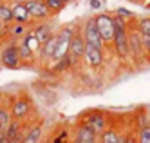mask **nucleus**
I'll return each instance as SVG.
<instances>
[{"mask_svg": "<svg viewBox=\"0 0 150 143\" xmlns=\"http://www.w3.org/2000/svg\"><path fill=\"white\" fill-rule=\"evenodd\" d=\"M9 111H11L13 120H18V122H29L31 114L35 111L33 100L29 98V94L25 92H18L13 98H9Z\"/></svg>", "mask_w": 150, "mask_h": 143, "instance_id": "obj_3", "label": "nucleus"}, {"mask_svg": "<svg viewBox=\"0 0 150 143\" xmlns=\"http://www.w3.org/2000/svg\"><path fill=\"white\" fill-rule=\"evenodd\" d=\"M2 40H4V42L7 40V26L4 24L2 20H0V42H2Z\"/></svg>", "mask_w": 150, "mask_h": 143, "instance_id": "obj_24", "label": "nucleus"}, {"mask_svg": "<svg viewBox=\"0 0 150 143\" xmlns=\"http://www.w3.org/2000/svg\"><path fill=\"white\" fill-rule=\"evenodd\" d=\"M98 139H100L98 134L92 132L89 127H85L80 122H76L71 127V138H69L71 143H98Z\"/></svg>", "mask_w": 150, "mask_h": 143, "instance_id": "obj_8", "label": "nucleus"}, {"mask_svg": "<svg viewBox=\"0 0 150 143\" xmlns=\"http://www.w3.org/2000/svg\"><path fill=\"white\" fill-rule=\"evenodd\" d=\"M120 143H139V141H137V134H136L134 127H130V129L125 127V130H123V134H121Z\"/></svg>", "mask_w": 150, "mask_h": 143, "instance_id": "obj_23", "label": "nucleus"}, {"mask_svg": "<svg viewBox=\"0 0 150 143\" xmlns=\"http://www.w3.org/2000/svg\"><path fill=\"white\" fill-rule=\"evenodd\" d=\"M0 20L6 26H11L15 18H13V7H11V0H0Z\"/></svg>", "mask_w": 150, "mask_h": 143, "instance_id": "obj_19", "label": "nucleus"}, {"mask_svg": "<svg viewBox=\"0 0 150 143\" xmlns=\"http://www.w3.org/2000/svg\"><path fill=\"white\" fill-rule=\"evenodd\" d=\"M0 65L4 69H22V62H20V53H18V42L6 40L0 47Z\"/></svg>", "mask_w": 150, "mask_h": 143, "instance_id": "obj_4", "label": "nucleus"}, {"mask_svg": "<svg viewBox=\"0 0 150 143\" xmlns=\"http://www.w3.org/2000/svg\"><path fill=\"white\" fill-rule=\"evenodd\" d=\"M69 58L72 62V65H76L83 60V54H85V38L80 31V26H76V31L72 35V40H71V46H69Z\"/></svg>", "mask_w": 150, "mask_h": 143, "instance_id": "obj_7", "label": "nucleus"}, {"mask_svg": "<svg viewBox=\"0 0 150 143\" xmlns=\"http://www.w3.org/2000/svg\"><path fill=\"white\" fill-rule=\"evenodd\" d=\"M11 2H16V4H25L27 0H11Z\"/></svg>", "mask_w": 150, "mask_h": 143, "instance_id": "obj_28", "label": "nucleus"}, {"mask_svg": "<svg viewBox=\"0 0 150 143\" xmlns=\"http://www.w3.org/2000/svg\"><path fill=\"white\" fill-rule=\"evenodd\" d=\"M146 7H148V9H150V2H146Z\"/></svg>", "mask_w": 150, "mask_h": 143, "instance_id": "obj_30", "label": "nucleus"}, {"mask_svg": "<svg viewBox=\"0 0 150 143\" xmlns=\"http://www.w3.org/2000/svg\"><path fill=\"white\" fill-rule=\"evenodd\" d=\"M13 122V116H11V111H9V100L0 107V134L6 132L7 125Z\"/></svg>", "mask_w": 150, "mask_h": 143, "instance_id": "obj_20", "label": "nucleus"}, {"mask_svg": "<svg viewBox=\"0 0 150 143\" xmlns=\"http://www.w3.org/2000/svg\"><path fill=\"white\" fill-rule=\"evenodd\" d=\"M11 7H13V18L15 22H18V24H24V26H33L35 22L33 18H31L29 11L25 7V4H16V2H11Z\"/></svg>", "mask_w": 150, "mask_h": 143, "instance_id": "obj_16", "label": "nucleus"}, {"mask_svg": "<svg viewBox=\"0 0 150 143\" xmlns=\"http://www.w3.org/2000/svg\"><path fill=\"white\" fill-rule=\"evenodd\" d=\"M132 127L137 134L139 143H150V116L146 112V109H139L137 118H136Z\"/></svg>", "mask_w": 150, "mask_h": 143, "instance_id": "obj_9", "label": "nucleus"}, {"mask_svg": "<svg viewBox=\"0 0 150 143\" xmlns=\"http://www.w3.org/2000/svg\"><path fill=\"white\" fill-rule=\"evenodd\" d=\"M94 24L98 29L100 36L105 43V47L109 49L114 40V15L112 13H98L94 15Z\"/></svg>", "mask_w": 150, "mask_h": 143, "instance_id": "obj_5", "label": "nucleus"}, {"mask_svg": "<svg viewBox=\"0 0 150 143\" xmlns=\"http://www.w3.org/2000/svg\"><path fill=\"white\" fill-rule=\"evenodd\" d=\"M0 143H7V139H6V136H4V134H0Z\"/></svg>", "mask_w": 150, "mask_h": 143, "instance_id": "obj_27", "label": "nucleus"}, {"mask_svg": "<svg viewBox=\"0 0 150 143\" xmlns=\"http://www.w3.org/2000/svg\"><path fill=\"white\" fill-rule=\"evenodd\" d=\"M29 26L24 24H18V22H13L11 26H7V40H13V42H20L27 33H29Z\"/></svg>", "mask_w": 150, "mask_h": 143, "instance_id": "obj_18", "label": "nucleus"}, {"mask_svg": "<svg viewBox=\"0 0 150 143\" xmlns=\"http://www.w3.org/2000/svg\"><path fill=\"white\" fill-rule=\"evenodd\" d=\"M134 18V16H132ZM110 49L117 56V60H130V43H128V20L114 13V40Z\"/></svg>", "mask_w": 150, "mask_h": 143, "instance_id": "obj_1", "label": "nucleus"}, {"mask_svg": "<svg viewBox=\"0 0 150 143\" xmlns=\"http://www.w3.org/2000/svg\"><path fill=\"white\" fill-rule=\"evenodd\" d=\"M6 102H7V98H6V94H4V92H0V107H2V105H4Z\"/></svg>", "mask_w": 150, "mask_h": 143, "instance_id": "obj_26", "label": "nucleus"}, {"mask_svg": "<svg viewBox=\"0 0 150 143\" xmlns=\"http://www.w3.org/2000/svg\"><path fill=\"white\" fill-rule=\"evenodd\" d=\"M136 27H137L139 36H141L143 47L146 53V60H150V16L136 18Z\"/></svg>", "mask_w": 150, "mask_h": 143, "instance_id": "obj_13", "label": "nucleus"}, {"mask_svg": "<svg viewBox=\"0 0 150 143\" xmlns=\"http://www.w3.org/2000/svg\"><path fill=\"white\" fill-rule=\"evenodd\" d=\"M31 31L35 33V36L40 40V43H45V42L56 33V29L52 27L49 22H36V24L31 26Z\"/></svg>", "mask_w": 150, "mask_h": 143, "instance_id": "obj_14", "label": "nucleus"}, {"mask_svg": "<svg viewBox=\"0 0 150 143\" xmlns=\"http://www.w3.org/2000/svg\"><path fill=\"white\" fill-rule=\"evenodd\" d=\"M63 2H65V4H69V2H74V0H63Z\"/></svg>", "mask_w": 150, "mask_h": 143, "instance_id": "obj_29", "label": "nucleus"}, {"mask_svg": "<svg viewBox=\"0 0 150 143\" xmlns=\"http://www.w3.org/2000/svg\"><path fill=\"white\" fill-rule=\"evenodd\" d=\"M44 141V122H25L24 143H42Z\"/></svg>", "mask_w": 150, "mask_h": 143, "instance_id": "obj_12", "label": "nucleus"}, {"mask_svg": "<svg viewBox=\"0 0 150 143\" xmlns=\"http://www.w3.org/2000/svg\"><path fill=\"white\" fill-rule=\"evenodd\" d=\"M128 2H132V4H136V6H146L148 0H128Z\"/></svg>", "mask_w": 150, "mask_h": 143, "instance_id": "obj_25", "label": "nucleus"}, {"mask_svg": "<svg viewBox=\"0 0 150 143\" xmlns=\"http://www.w3.org/2000/svg\"><path fill=\"white\" fill-rule=\"evenodd\" d=\"M76 122L83 123L85 127H89L92 132H96L100 136L101 132H105L109 129V125L112 123V118L109 112L101 111V109H89V111H85L78 116Z\"/></svg>", "mask_w": 150, "mask_h": 143, "instance_id": "obj_2", "label": "nucleus"}, {"mask_svg": "<svg viewBox=\"0 0 150 143\" xmlns=\"http://www.w3.org/2000/svg\"><path fill=\"white\" fill-rule=\"evenodd\" d=\"M89 69L92 71H98L105 65V49L100 47H92L85 43V54H83V60H81Z\"/></svg>", "mask_w": 150, "mask_h": 143, "instance_id": "obj_10", "label": "nucleus"}, {"mask_svg": "<svg viewBox=\"0 0 150 143\" xmlns=\"http://www.w3.org/2000/svg\"><path fill=\"white\" fill-rule=\"evenodd\" d=\"M123 130H125V127H121V125H116V123L112 122V123L109 125V129H107L105 132H101V134H100V139H98V143H120Z\"/></svg>", "mask_w": 150, "mask_h": 143, "instance_id": "obj_15", "label": "nucleus"}, {"mask_svg": "<svg viewBox=\"0 0 150 143\" xmlns=\"http://www.w3.org/2000/svg\"><path fill=\"white\" fill-rule=\"evenodd\" d=\"M25 7H27V11H29V15H31L35 24L36 22H49L52 18V13L49 11V7L45 6L44 0H27Z\"/></svg>", "mask_w": 150, "mask_h": 143, "instance_id": "obj_11", "label": "nucleus"}, {"mask_svg": "<svg viewBox=\"0 0 150 143\" xmlns=\"http://www.w3.org/2000/svg\"><path fill=\"white\" fill-rule=\"evenodd\" d=\"M45 2V6L49 7V11L52 13V16L54 15H58V13H62L63 9H65V2H63V0H44Z\"/></svg>", "mask_w": 150, "mask_h": 143, "instance_id": "obj_22", "label": "nucleus"}, {"mask_svg": "<svg viewBox=\"0 0 150 143\" xmlns=\"http://www.w3.org/2000/svg\"><path fill=\"white\" fill-rule=\"evenodd\" d=\"M80 31H81V35L85 38V43L87 46H92V47H100V49H107L105 47V43L100 36V33L98 29H96V24H94V16H89V18H85L80 22Z\"/></svg>", "mask_w": 150, "mask_h": 143, "instance_id": "obj_6", "label": "nucleus"}, {"mask_svg": "<svg viewBox=\"0 0 150 143\" xmlns=\"http://www.w3.org/2000/svg\"><path fill=\"white\" fill-rule=\"evenodd\" d=\"M20 42H24L25 46H27L31 51H35V53H36V56H38V53H40V47H42V43H40V40L35 36V33L31 31V29H29V33H27V35H25L22 40H20Z\"/></svg>", "mask_w": 150, "mask_h": 143, "instance_id": "obj_21", "label": "nucleus"}, {"mask_svg": "<svg viewBox=\"0 0 150 143\" xmlns=\"http://www.w3.org/2000/svg\"><path fill=\"white\" fill-rule=\"evenodd\" d=\"M18 53H20V62H22V69L33 67L36 63V53L31 51L24 42H18Z\"/></svg>", "mask_w": 150, "mask_h": 143, "instance_id": "obj_17", "label": "nucleus"}]
</instances>
